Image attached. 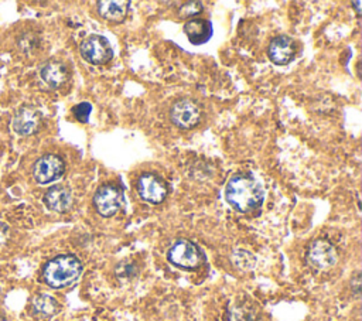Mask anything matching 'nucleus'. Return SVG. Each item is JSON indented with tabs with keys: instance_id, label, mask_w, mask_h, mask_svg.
Returning a JSON list of instances; mask_svg holds the SVG:
<instances>
[{
	"instance_id": "obj_1",
	"label": "nucleus",
	"mask_w": 362,
	"mask_h": 321,
	"mask_svg": "<svg viewBox=\"0 0 362 321\" xmlns=\"http://www.w3.org/2000/svg\"><path fill=\"white\" fill-rule=\"evenodd\" d=\"M225 199L238 212H250L263 202L262 184L249 173H238L226 182Z\"/></svg>"
},
{
	"instance_id": "obj_2",
	"label": "nucleus",
	"mask_w": 362,
	"mask_h": 321,
	"mask_svg": "<svg viewBox=\"0 0 362 321\" xmlns=\"http://www.w3.org/2000/svg\"><path fill=\"white\" fill-rule=\"evenodd\" d=\"M82 273V263L74 255H59L48 260L42 269L44 281L52 288L68 287Z\"/></svg>"
},
{
	"instance_id": "obj_3",
	"label": "nucleus",
	"mask_w": 362,
	"mask_h": 321,
	"mask_svg": "<svg viewBox=\"0 0 362 321\" xmlns=\"http://www.w3.org/2000/svg\"><path fill=\"white\" fill-rule=\"evenodd\" d=\"M170 263L181 269H197L204 262V255L201 249L188 239L175 240L167 252Z\"/></svg>"
},
{
	"instance_id": "obj_4",
	"label": "nucleus",
	"mask_w": 362,
	"mask_h": 321,
	"mask_svg": "<svg viewBox=\"0 0 362 321\" xmlns=\"http://www.w3.org/2000/svg\"><path fill=\"white\" fill-rule=\"evenodd\" d=\"M93 205L99 215L110 218L116 215L124 205L123 191L113 184H105L96 189L93 195Z\"/></svg>"
},
{
	"instance_id": "obj_5",
	"label": "nucleus",
	"mask_w": 362,
	"mask_h": 321,
	"mask_svg": "<svg viewBox=\"0 0 362 321\" xmlns=\"http://www.w3.org/2000/svg\"><path fill=\"white\" fill-rule=\"evenodd\" d=\"M82 58L92 65H103L113 58V48L110 42L98 34L86 37L79 47Z\"/></svg>"
},
{
	"instance_id": "obj_6",
	"label": "nucleus",
	"mask_w": 362,
	"mask_h": 321,
	"mask_svg": "<svg viewBox=\"0 0 362 321\" xmlns=\"http://www.w3.org/2000/svg\"><path fill=\"white\" fill-rule=\"evenodd\" d=\"M308 264L315 270H328L338 262V253L334 245L325 239H315L308 245L305 253Z\"/></svg>"
},
{
	"instance_id": "obj_7",
	"label": "nucleus",
	"mask_w": 362,
	"mask_h": 321,
	"mask_svg": "<svg viewBox=\"0 0 362 321\" xmlns=\"http://www.w3.org/2000/svg\"><path fill=\"white\" fill-rule=\"evenodd\" d=\"M65 171L64 160L57 154L41 156L33 167V177L38 184H49L58 180Z\"/></svg>"
},
{
	"instance_id": "obj_8",
	"label": "nucleus",
	"mask_w": 362,
	"mask_h": 321,
	"mask_svg": "<svg viewBox=\"0 0 362 321\" xmlns=\"http://www.w3.org/2000/svg\"><path fill=\"white\" fill-rule=\"evenodd\" d=\"M201 107L192 99H180L173 105L170 110L171 122L181 129H191L197 126L201 120Z\"/></svg>"
},
{
	"instance_id": "obj_9",
	"label": "nucleus",
	"mask_w": 362,
	"mask_h": 321,
	"mask_svg": "<svg viewBox=\"0 0 362 321\" xmlns=\"http://www.w3.org/2000/svg\"><path fill=\"white\" fill-rule=\"evenodd\" d=\"M167 184L156 174H143L137 180V192L139 195L150 202V204H160L167 197Z\"/></svg>"
},
{
	"instance_id": "obj_10",
	"label": "nucleus",
	"mask_w": 362,
	"mask_h": 321,
	"mask_svg": "<svg viewBox=\"0 0 362 321\" xmlns=\"http://www.w3.org/2000/svg\"><path fill=\"white\" fill-rule=\"evenodd\" d=\"M296 41L288 35L274 37L267 48L269 58L276 65H287L296 57Z\"/></svg>"
},
{
	"instance_id": "obj_11",
	"label": "nucleus",
	"mask_w": 362,
	"mask_h": 321,
	"mask_svg": "<svg viewBox=\"0 0 362 321\" xmlns=\"http://www.w3.org/2000/svg\"><path fill=\"white\" fill-rule=\"evenodd\" d=\"M13 130L20 136L34 134L41 126V113L31 106H24L13 117Z\"/></svg>"
},
{
	"instance_id": "obj_12",
	"label": "nucleus",
	"mask_w": 362,
	"mask_h": 321,
	"mask_svg": "<svg viewBox=\"0 0 362 321\" xmlns=\"http://www.w3.org/2000/svg\"><path fill=\"white\" fill-rule=\"evenodd\" d=\"M184 33L191 44L201 45L209 41L214 30L209 20H205L201 17H192L184 24Z\"/></svg>"
},
{
	"instance_id": "obj_13",
	"label": "nucleus",
	"mask_w": 362,
	"mask_h": 321,
	"mask_svg": "<svg viewBox=\"0 0 362 321\" xmlns=\"http://www.w3.org/2000/svg\"><path fill=\"white\" fill-rule=\"evenodd\" d=\"M72 192L64 185H54L44 194V204L55 212H66L72 206Z\"/></svg>"
},
{
	"instance_id": "obj_14",
	"label": "nucleus",
	"mask_w": 362,
	"mask_h": 321,
	"mask_svg": "<svg viewBox=\"0 0 362 321\" xmlns=\"http://www.w3.org/2000/svg\"><path fill=\"white\" fill-rule=\"evenodd\" d=\"M40 76L49 88H59L68 81L69 72L65 64L52 59V61H47L41 66Z\"/></svg>"
},
{
	"instance_id": "obj_15",
	"label": "nucleus",
	"mask_w": 362,
	"mask_h": 321,
	"mask_svg": "<svg viewBox=\"0 0 362 321\" xmlns=\"http://www.w3.org/2000/svg\"><path fill=\"white\" fill-rule=\"evenodd\" d=\"M96 6L98 13L103 18L119 23L127 16L130 3L127 0H100L96 3Z\"/></svg>"
},
{
	"instance_id": "obj_16",
	"label": "nucleus",
	"mask_w": 362,
	"mask_h": 321,
	"mask_svg": "<svg viewBox=\"0 0 362 321\" xmlns=\"http://www.w3.org/2000/svg\"><path fill=\"white\" fill-rule=\"evenodd\" d=\"M31 310L37 317L49 318L58 311V303L49 294H38L31 300Z\"/></svg>"
},
{
	"instance_id": "obj_17",
	"label": "nucleus",
	"mask_w": 362,
	"mask_h": 321,
	"mask_svg": "<svg viewBox=\"0 0 362 321\" xmlns=\"http://www.w3.org/2000/svg\"><path fill=\"white\" fill-rule=\"evenodd\" d=\"M202 10V3L201 1H187L184 4H181L178 13L181 17L185 18H192L194 16L199 14Z\"/></svg>"
},
{
	"instance_id": "obj_18",
	"label": "nucleus",
	"mask_w": 362,
	"mask_h": 321,
	"mask_svg": "<svg viewBox=\"0 0 362 321\" xmlns=\"http://www.w3.org/2000/svg\"><path fill=\"white\" fill-rule=\"evenodd\" d=\"M92 112V105L88 102H81L72 107V113L76 117V120L85 123L89 119V115Z\"/></svg>"
},
{
	"instance_id": "obj_19",
	"label": "nucleus",
	"mask_w": 362,
	"mask_h": 321,
	"mask_svg": "<svg viewBox=\"0 0 362 321\" xmlns=\"http://www.w3.org/2000/svg\"><path fill=\"white\" fill-rule=\"evenodd\" d=\"M359 4H361V3H359V1H354V3H352V6H354V8H355V11H356V13H358V16H359V13H361V11H359Z\"/></svg>"
},
{
	"instance_id": "obj_20",
	"label": "nucleus",
	"mask_w": 362,
	"mask_h": 321,
	"mask_svg": "<svg viewBox=\"0 0 362 321\" xmlns=\"http://www.w3.org/2000/svg\"><path fill=\"white\" fill-rule=\"evenodd\" d=\"M0 321H4V317L0 314Z\"/></svg>"
}]
</instances>
